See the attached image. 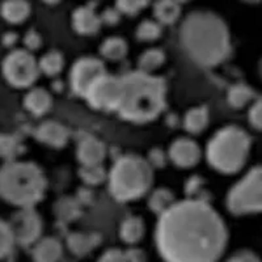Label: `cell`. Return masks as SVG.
Here are the masks:
<instances>
[{"label": "cell", "mask_w": 262, "mask_h": 262, "mask_svg": "<svg viewBox=\"0 0 262 262\" xmlns=\"http://www.w3.org/2000/svg\"><path fill=\"white\" fill-rule=\"evenodd\" d=\"M9 226L12 229L15 242L28 247L38 242L43 224L41 216L33 210V207H29V209H20V211L16 212L9 222Z\"/></svg>", "instance_id": "11"}, {"label": "cell", "mask_w": 262, "mask_h": 262, "mask_svg": "<svg viewBox=\"0 0 262 262\" xmlns=\"http://www.w3.org/2000/svg\"><path fill=\"white\" fill-rule=\"evenodd\" d=\"M227 238L221 215L201 200L174 202L159 215L155 229L156 248L165 262H217Z\"/></svg>", "instance_id": "1"}, {"label": "cell", "mask_w": 262, "mask_h": 262, "mask_svg": "<svg viewBox=\"0 0 262 262\" xmlns=\"http://www.w3.org/2000/svg\"><path fill=\"white\" fill-rule=\"evenodd\" d=\"M98 262H130V261H128L127 252H123V250L113 248V249H107L106 252H104V254L98 258Z\"/></svg>", "instance_id": "33"}, {"label": "cell", "mask_w": 262, "mask_h": 262, "mask_svg": "<svg viewBox=\"0 0 262 262\" xmlns=\"http://www.w3.org/2000/svg\"><path fill=\"white\" fill-rule=\"evenodd\" d=\"M16 39H17V37H16L15 33H7L6 36H4L3 41L6 45H13Z\"/></svg>", "instance_id": "38"}, {"label": "cell", "mask_w": 262, "mask_h": 262, "mask_svg": "<svg viewBox=\"0 0 262 262\" xmlns=\"http://www.w3.org/2000/svg\"><path fill=\"white\" fill-rule=\"evenodd\" d=\"M24 43L29 50L38 49L42 43V38L39 36V33H37L36 30H29L24 37Z\"/></svg>", "instance_id": "35"}, {"label": "cell", "mask_w": 262, "mask_h": 262, "mask_svg": "<svg viewBox=\"0 0 262 262\" xmlns=\"http://www.w3.org/2000/svg\"><path fill=\"white\" fill-rule=\"evenodd\" d=\"M258 74H259V76H261V79H262V59L259 60V64H258Z\"/></svg>", "instance_id": "41"}, {"label": "cell", "mask_w": 262, "mask_h": 262, "mask_svg": "<svg viewBox=\"0 0 262 262\" xmlns=\"http://www.w3.org/2000/svg\"><path fill=\"white\" fill-rule=\"evenodd\" d=\"M107 180L109 191L114 200L130 202L148 193L154 181V170L143 158L128 154L117 159Z\"/></svg>", "instance_id": "5"}, {"label": "cell", "mask_w": 262, "mask_h": 262, "mask_svg": "<svg viewBox=\"0 0 262 262\" xmlns=\"http://www.w3.org/2000/svg\"><path fill=\"white\" fill-rule=\"evenodd\" d=\"M101 17L97 15L95 4H86L76 8L72 13V27L81 36L96 34L101 27Z\"/></svg>", "instance_id": "13"}, {"label": "cell", "mask_w": 262, "mask_h": 262, "mask_svg": "<svg viewBox=\"0 0 262 262\" xmlns=\"http://www.w3.org/2000/svg\"><path fill=\"white\" fill-rule=\"evenodd\" d=\"M174 202H176V200H174V195L172 194V191L161 188L152 191L148 200V207L152 212L161 215L168 209H170L174 205Z\"/></svg>", "instance_id": "25"}, {"label": "cell", "mask_w": 262, "mask_h": 262, "mask_svg": "<svg viewBox=\"0 0 262 262\" xmlns=\"http://www.w3.org/2000/svg\"><path fill=\"white\" fill-rule=\"evenodd\" d=\"M23 151V144L15 135H0V158L6 161H13Z\"/></svg>", "instance_id": "27"}, {"label": "cell", "mask_w": 262, "mask_h": 262, "mask_svg": "<svg viewBox=\"0 0 262 262\" xmlns=\"http://www.w3.org/2000/svg\"><path fill=\"white\" fill-rule=\"evenodd\" d=\"M135 34L142 42L156 41L161 36V25L156 20H144L138 25Z\"/></svg>", "instance_id": "29"}, {"label": "cell", "mask_w": 262, "mask_h": 262, "mask_svg": "<svg viewBox=\"0 0 262 262\" xmlns=\"http://www.w3.org/2000/svg\"><path fill=\"white\" fill-rule=\"evenodd\" d=\"M169 159L179 168H191L200 163L202 152L200 146L189 139V138H179L170 144Z\"/></svg>", "instance_id": "12"}, {"label": "cell", "mask_w": 262, "mask_h": 262, "mask_svg": "<svg viewBox=\"0 0 262 262\" xmlns=\"http://www.w3.org/2000/svg\"><path fill=\"white\" fill-rule=\"evenodd\" d=\"M42 2H43V3H46V4H51V6H53V4L59 3L60 0H42Z\"/></svg>", "instance_id": "40"}, {"label": "cell", "mask_w": 262, "mask_h": 262, "mask_svg": "<svg viewBox=\"0 0 262 262\" xmlns=\"http://www.w3.org/2000/svg\"><path fill=\"white\" fill-rule=\"evenodd\" d=\"M38 66L41 72L49 75V76H55V75H58L63 70L64 58H63V55L59 51H49V53H46L41 58Z\"/></svg>", "instance_id": "28"}, {"label": "cell", "mask_w": 262, "mask_h": 262, "mask_svg": "<svg viewBox=\"0 0 262 262\" xmlns=\"http://www.w3.org/2000/svg\"><path fill=\"white\" fill-rule=\"evenodd\" d=\"M122 100L119 116L133 123H147L158 118L165 106V83L158 76L134 71L121 78Z\"/></svg>", "instance_id": "3"}, {"label": "cell", "mask_w": 262, "mask_h": 262, "mask_svg": "<svg viewBox=\"0 0 262 262\" xmlns=\"http://www.w3.org/2000/svg\"><path fill=\"white\" fill-rule=\"evenodd\" d=\"M98 244L96 235H88L83 232H74L67 237V248L71 253L78 257H84L91 253Z\"/></svg>", "instance_id": "19"}, {"label": "cell", "mask_w": 262, "mask_h": 262, "mask_svg": "<svg viewBox=\"0 0 262 262\" xmlns=\"http://www.w3.org/2000/svg\"><path fill=\"white\" fill-rule=\"evenodd\" d=\"M154 15L160 25H172L181 16V6L174 0H158L154 6Z\"/></svg>", "instance_id": "20"}, {"label": "cell", "mask_w": 262, "mask_h": 262, "mask_svg": "<svg viewBox=\"0 0 262 262\" xmlns=\"http://www.w3.org/2000/svg\"><path fill=\"white\" fill-rule=\"evenodd\" d=\"M106 74L104 62L97 58L84 57L74 63L70 74V83L71 88L78 96L84 97L90 86Z\"/></svg>", "instance_id": "10"}, {"label": "cell", "mask_w": 262, "mask_h": 262, "mask_svg": "<svg viewBox=\"0 0 262 262\" xmlns=\"http://www.w3.org/2000/svg\"><path fill=\"white\" fill-rule=\"evenodd\" d=\"M81 165H101L106 156V147L95 137H86L81 140L76 151Z\"/></svg>", "instance_id": "15"}, {"label": "cell", "mask_w": 262, "mask_h": 262, "mask_svg": "<svg viewBox=\"0 0 262 262\" xmlns=\"http://www.w3.org/2000/svg\"><path fill=\"white\" fill-rule=\"evenodd\" d=\"M254 97V92L245 84H235L227 92V101L233 109L247 106Z\"/></svg>", "instance_id": "24"}, {"label": "cell", "mask_w": 262, "mask_h": 262, "mask_svg": "<svg viewBox=\"0 0 262 262\" xmlns=\"http://www.w3.org/2000/svg\"><path fill=\"white\" fill-rule=\"evenodd\" d=\"M16 242L11 226H9V223L0 219V259L9 256Z\"/></svg>", "instance_id": "30"}, {"label": "cell", "mask_w": 262, "mask_h": 262, "mask_svg": "<svg viewBox=\"0 0 262 262\" xmlns=\"http://www.w3.org/2000/svg\"><path fill=\"white\" fill-rule=\"evenodd\" d=\"M250 138L243 128L227 126L215 133L206 148L209 164L217 172L233 174L247 163Z\"/></svg>", "instance_id": "6"}, {"label": "cell", "mask_w": 262, "mask_h": 262, "mask_svg": "<svg viewBox=\"0 0 262 262\" xmlns=\"http://www.w3.org/2000/svg\"><path fill=\"white\" fill-rule=\"evenodd\" d=\"M4 78L15 88H28L38 79L39 66L28 50H13L2 63Z\"/></svg>", "instance_id": "8"}, {"label": "cell", "mask_w": 262, "mask_h": 262, "mask_svg": "<svg viewBox=\"0 0 262 262\" xmlns=\"http://www.w3.org/2000/svg\"><path fill=\"white\" fill-rule=\"evenodd\" d=\"M209 109L206 106L191 107L184 117V127L190 134H201L209 125Z\"/></svg>", "instance_id": "22"}, {"label": "cell", "mask_w": 262, "mask_h": 262, "mask_svg": "<svg viewBox=\"0 0 262 262\" xmlns=\"http://www.w3.org/2000/svg\"><path fill=\"white\" fill-rule=\"evenodd\" d=\"M36 138L46 146H50L53 148H62L69 142L70 133L62 123L46 121L38 126L36 131Z\"/></svg>", "instance_id": "14"}, {"label": "cell", "mask_w": 262, "mask_h": 262, "mask_svg": "<svg viewBox=\"0 0 262 262\" xmlns=\"http://www.w3.org/2000/svg\"><path fill=\"white\" fill-rule=\"evenodd\" d=\"M149 0H116V8L121 13L134 16L148 6Z\"/></svg>", "instance_id": "32"}, {"label": "cell", "mask_w": 262, "mask_h": 262, "mask_svg": "<svg viewBox=\"0 0 262 262\" xmlns=\"http://www.w3.org/2000/svg\"><path fill=\"white\" fill-rule=\"evenodd\" d=\"M242 2H244V3H248V4H257V3H261L262 0H242Z\"/></svg>", "instance_id": "39"}, {"label": "cell", "mask_w": 262, "mask_h": 262, "mask_svg": "<svg viewBox=\"0 0 262 262\" xmlns=\"http://www.w3.org/2000/svg\"><path fill=\"white\" fill-rule=\"evenodd\" d=\"M227 207L235 215L262 212V167H256L232 186Z\"/></svg>", "instance_id": "7"}, {"label": "cell", "mask_w": 262, "mask_h": 262, "mask_svg": "<svg viewBox=\"0 0 262 262\" xmlns=\"http://www.w3.org/2000/svg\"><path fill=\"white\" fill-rule=\"evenodd\" d=\"M46 177L41 168L28 161H6L0 168V198L20 209H29L43 198Z\"/></svg>", "instance_id": "4"}, {"label": "cell", "mask_w": 262, "mask_h": 262, "mask_svg": "<svg viewBox=\"0 0 262 262\" xmlns=\"http://www.w3.org/2000/svg\"><path fill=\"white\" fill-rule=\"evenodd\" d=\"M144 236V222L138 216H128L121 223L119 237L123 243L134 245Z\"/></svg>", "instance_id": "21"}, {"label": "cell", "mask_w": 262, "mask_h": 262, "mask_svg": "<svg viewBox=\"0 0 262 262\" xmlns=\"http://www.w3.org/2000/svg\"><path fill=\"white\" fill-rule=\"evenodd\" d=\"M62 256V244L54 237L39 238L33 247L32 257L34 262H58Z\"/></svg>", "instance_id": "16"}, {"label": "cell", "mask_w": 262, "mask_h": 262, "mask_svg": "<svg viewBox=\"0 0 262 262\" xmlns=\"http://www.w3.org/2000/svg\"><path fill=\"white\" fill-rule=\"evenodd\" d=\"M165 62V54L160 49H148L144 53L140 54L138 59L139 71L151 74L152 71L160 69L161 64Z\"/></svg>", "instance_id": "26"}, {"label": "cell", "mask_w": 262, "mask_h": 262, "mask_svg": "<svg viewBox=\"0 0 262 262\" xmlns=\"http://www.w3.org/2000/svg\"><path fill=\"white\" fill-rule=\"evenodd\" d=\"M249 122L257 130L262 131V100H257L249 109Z\"/></svg>", "instance_id": "34"}, {"label": "cell", "mask_w": 262, "mask_h": 262, "mask_svg": "<svg viewBox=\"0 0 262 262\" xmlns=\"http://www.w3.org/2000/svg\"><path fill=\"white\" fill-rule=\"evenodd\" d=\"M227 262H259L252 253H240Z\"/></svg>", "instance_id": "37"}, {"label": "cell", "mask_w": 262, "mask_h": 262, "mask_svg": "<svg viewBox=\"0 0 262 262\" xmlns=\"http://www.w3.org/2000/svg\"><path fill=\"white\" fill-rule=\"evenodd\" d=\"M119 11L118 9H106L104 12V15H102L101 17V21L104 20L105 23H107V24H116L117 21H118L119 18Z\"/></svg>", "instance_id": "36"}, {"label": "cell", "mask_w": 262, "mask_h": 262, "mask_svg": "<svg viewBox=\"0 0 262 262\" xmlns=\"http://www.w3.org/2000/svg\"><path fill=\"white\" fill-rule=\"evenodd\" d=\"M53 105L51 95L43 88H33L24 97V106L33 116H43Z\"/></svg>", "instance_id": "17"}, {"label": "cell", "mask_w": 262, "mask_h": 262, "mask_svg": "<svg viewBox=\"0 0 262 262\" xmlns=\"http://www.w3.org/2000/svg\"><path fill=\"white\" fill-rule=\"evenodd\" d=\"M128 51L127 42L121 37H109L102 42L100 53L109 60H121L126 57Z\"/></svg>", "instance_id": "23"}, {"label": "cell", "mask_w": 262, "mask_h": 262, "mask_svg": "<svg viewBox=\"0 0 262 262\" xmlns=\"http://www.w3.org/2000/svg\"><path fill=\"white\" fill-rule=\"evenodd\" d=\"M180 45L189 58L202 67H215L231 53V36L223 18L211 11L198 9L182 20Z\"/></svg>", "instance_id": "2"}, {"label": "cell", "mask_w": 262, "mask_h": 262, "mask_svg": "<svg viewBox=\"0 0 262 262\" xmlns=\"http://www.w3.org/2000/svg\"><path fill=\"white\" fill-rule=\"evenodd\" d=\"M88 104L97 111L118 112L122 100V81L121 78L102 75L98 78L84 96Z\"/></svg>", "instance_id": "9"}, {"label": "cell", "mask_w": 262, "mask_h": 262, "mask_svg": "<svg viewBox=\"0 0 262 262\" xmlns=\"http://www.w3.org/2000/svg\"><path fill=\"white\" fill-rule=\"evenodd\" d=\"M0 15L11 24H21L30 15V4L27 0H4L0 6Z\"/></svg>", "instance_id": "18"}, {"label": "cell", "mask_w": 262, "mask_h": 262, "mask_svg": "<svg viewBox=\"0 0 262 262\" xmlns=\"http://www.w3.org/2000/svg\"><path fill=\"white\" fill-rule=\"evenodd\" d=\"M79 174L83 179V181L88 185L101 184L107 177L101 165H83Z\"/></svg>", "instance_id": "31"}]
</instances>
